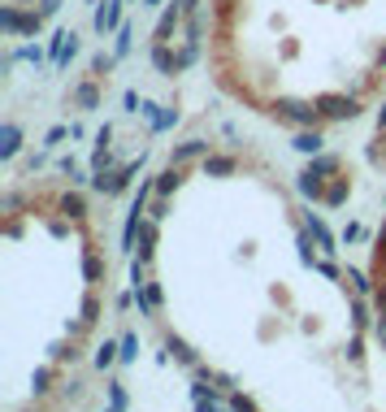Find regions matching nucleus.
Wrapping results in <instances>:
<instances>
[{
  "label": "nucleus",
  "instance_id": "f257e3e1",
  "mask_svg": "<svg viewBox=\"0 0 386 412\" xmlns=\"http://www.w3.org/2000/svg\"><path fill=\"white\" fill-rule=\"evenodd\" d=\"M304 13H313L317 22H356L365 13H382L386 22V0H213V18L221 27V48L226 57L235 53V48L252 35L261 31L269 35L282 53L291 48V39L300 35V22Z\"/></svg>",
  "mask_w": 386,
  "mask_h": 412
},
{
  "label": "nucleus",
  "instance_id": "f03ea898",
  "mask_svg": "<svg viewBox=\"0 0 386 412\" xmlns=\"http://www.w3.org/2000/svg\"><path fill=\"white\" fill-rule=\"evenodd\" d=\"M269 113L278 122H291V126H317L321 122V109L313 105V100H300V96H278L269 105Z\"/></svg>",
  "mask_w": 386,
  "mask_h": 412
},
{
  "label": "nucleus",
  "instance_id": "7ed1b4c3",
  "mask_svg": "<svg viewBox=\"0 0 386 412\" xmlns=\"http://www.w3.org/2000/svg\"><path fill=\"white\" fill-rule=\"evenodd\" d=\"M313 105L321 109V122H352L360 113V100L347 91H317Z\"/></svg>",
  "mask_w": 386,
  "mask_h": 412
},
{
  "label": "nucleus",
  "instance_id": "20e7f679",
  "mask_svg": "<svg viewBox=\"0 0 386 412\" xmlns=\"http://www.w3.org/2000/svg\"><path fill=\"white\" fill-rule=\"evenodd\" d=\"M139 165H143V152L135 161H126L122 169H105V174H91V187L100 191V195H117V191H126V183L139 174Z\"/></svg>",
  "mask_w": 386,
  "mask_h": 412
},
{
  "label": "nucleus",
  "instance_id": "39448f33",
  "mask_svg": "<svg viewBox=\"0 0 386 412\" xmlns=\"http://www.w3.org/2000/svg\"><path fill=\"white\" fill-rule=\"evenodd\" d=\"M308 235H313V239L321 243V252H326V256L334 252V235H330V226H326L321 217H313V213H308Z\"/></svg>",
  "mask_w": 386,
  "mask_h": 412
},
{
  "label": "nucleus",
  "instance_id": "423d86ee",
  "mask_svg": "<svg viewBox=\"0 0 386 412\" xmlns=\"http://www.w3.org/2000/svg\"><path fill=\"white\" fill-rule=\"evenodd\" d=\"M18 148H22V131L9 122L5 131H0V157H5V161H9V157H18Z\"/></svg>",
  "mask_w": 386,
  "mask_h": 412
},
{
  "label": "nucleus",
  "instance_id": "0eeeda50",
  "mask_svg": "<svg viewBox=\"0 0 386 412\" xmlns=\"http://www.w3.org/2000/svg\"><path fill=\"white\" fill-rule=\"evenodd\" d=\"M321 143H326V139H321L317 131H308V126L295 135V152H304V157H317V152H321Z\"/></svg>",
  "mask_w": 386,
  "mask_h": 412
},
{
  "label": "nucleus",
  "instance_id": "6e6552de",
  "mask_svg": "<svg viewBox=\"0 0 386 412\" xmlns=\"http://www.w3.org/2000/svg\"><path fill=\"white\" fill-rule=\"evenodd\" d=\"M135 243H139V261H148V256H152V247H157V226H152V221H143Z\"/></svg>",
  "mask_w": 386,
  "mask_h": 412
},
{
  "label": "nucleus",
  "instance_id": "1a4fd4ad",
  "mask_svg": "<svg viewBox=\"0 0 386 412\" xmlns=\"http://www.w3.org/2000/svg\"><path fill=\"white\" fill-rule=\"evenodd\" d=\"M295 187H300V195H308V200H317V195H326V187H321V178H313V174H300V178H295Z\"/></svg>",
  "mask_w": 386,
  "mask_h": 412
},
{
  "label": "nucleus",
  "instance_id": "9d476101",
  "mask_svg": "<svg viewBox=\"0 0 386 412\" xmlns=\"http://www.w3.org/2000/svg\"><path fill=\"white\" fill-rule=\"evenodd\" d=\"M61 213H70V217H83V213H87V200H83L79 191H65V195H61Z\"/></svg>",
  "mask_w": 386,
  "mask_h": 412
},
{
  "label": "nucleus",
  "instance_id": "9b49d317",
  "mask_svg": "<svg viewBox=\"0 0 386 412\" xmlns=\"http://www.w3.org/2000/svg\"><path fill=\"white\" fill-rule=\"evenodd\" d=\"M204 148H209V143H204V139H191V143H183V148H178V152H174V161H169V165H183V161H191V157H200V152H204Z\"/></svg>",
  "mask_w": 386,
  "mask_h": 412
},
{
  "label": "nucleus",
  "instance_id": "f8f14e48",
  "mask_svg": "<svg viewBox=\"0 0 386 412\" xmlns=\"http://www.w3.org/2000/svg\"><path fill=\"white\" fill-rule=\"evenodd\" d=\"M321 200L330 204V209H339V204H347V183H343V178H339V183H330Z\"/></svg>",
  "mask_w": 386,
  "mask_h": 412
},
{
  "label": "nucleus",
  "instance_id": "ddd939ff",
  "mask_svg": "<svg viewBox=\"0 0 386 412\" xmlns=\"http://www.w3.org/2000/svg\"><path fill=\"white\" fill-rule=\"evenodd\" d=\"M113 360H122V343H105V347H100L96 352V369H109Z\"/></svg>",
  "mask_w": 386,
  "mask_h": 412
},
{
  "label": "nucleus",
  "instance_id": "4468645a",
  "mask_svg": "<svg viewBox=\"0 0 386 412\" xmlns=\"http://www.w3.org/2000/svg\"><path fill=\"white\" fill-rule=\"evenodd\" d=\"M165 352H169L174 360H183V365H195V352H191L183 339H169V343H165Z\"/></svg>",
  "mask_w": 386,
  "mask_h": 412
},
{
  "label": "nucleus",
  "instance_id": "2eb2a0df",
  "mask_svg": "<svg viewBox=\"0 0 386 412\" xmlns=\"http://www.w3.org/2000/svg\"><path fill=\"white\" fill-rule=\"evenodd\" d=\"M334 169H339V161H334V157H313V165H308L304 174H313V178H326V174H334Z\"/></svg>",
  "mask_w": 386,
  "mask_h": 412
},
{
  "label": "nucleus",
  "instance_id": "dca6fc26",
  "mask_svg": "<svg viewBox=\"0 0 386 412\" xmlns=\"http://www.w3.org/2000/svg\"><path fill=\"white\" fill-rule=\"evenodd\" d=\"M74 100H79V105H83V109H96V105H100V91H96L91 83H83L79 91H74Z\"/></svg>",
  "mask_w": 386,
  "mask_h": 412
},
{
  "label": "nucleus",
  "instance_id": "f3484780",
  "mask_svg": "<svg viewBox=\"0 0 386 412\" xmlns=\"http://www.w3.org/2000/svg\"><path fill=\"white\" fill-rule=\"evenodd\" d=\"M235 169V157H209L204 161V174H230Z\"/></svg>",
  "mask_w": 386,
  "mask_h": 412
},
{
  "label": "nucleus",
  "instance_id": "a211bd4d",
  "mask_svg": "<svg viewBox=\"0 0 386 412\" xmlns=\"http://www.w3.org/2000/svg\"><path fill=\"white\" fill-rule=\"evenodd\" d=\"M174 187H178V169H174V165H169V169H165V174H157V195H169V191H174Z\"/></svg>",
  "mask_w": 386,
  "mask_h": 412
},
{
  "label": "nucleus",
  "instance_id": "6ab92c4d",
  "mask_svg": "<svg viewBox=\"0 0 386 412\" xmlns=\"http://www.w3.org/2000/svg\"><path fill=\"white\" fill-rule=\"evenodd\" d=\"M347 282L356 287V295H369V291H373V282H369L365 273H360V269H347Z\"/></svg>",
  "mask_w": 386,
  "mask_h": 412
},
{
  "label": "nucleus",
  "instance_id": "aec40b11",
  "mask_svg": "<svg viewBox=\"0 0 386 412\" xmlns=\"http://www.w3.org/2000/svg\"><path fill=\"white\" fill-rule=\"evenodd\" d=\"M230 412H256V404H252L243 391H235V395H230Z\"/></svg>",
  "mask_w": 386,
  "mask_h": 412
},
{
  "label": "nucleus",
  "instance_id": "412c9836",
  "mask_svg": "<svg viewBox=\"0 0 386 412\" xmlns=\"http://www.w3.org/2000/svg\"><path fill=\"white\" fill-rule=\"evenodd\" d=\"M83 273H87V278L96 282L100 273H105V261H100V256H87V261H83Z\"/></svg>",
  "mask_w": 386,
  "mask_h": 412
},
{
  "label": "nucleus",
  "instance_id": "4be33fe9",
  "mask_svg": "<svg viewBox=\"0 0 386 412\" xmlns=\"http://www.w3.org/2000/svg\"><path fill=\"white\" fill-rule=\"evenodd\" d=\"M96 317H100V300H96V295H87V300H83V326H87V321H96Z\"/></svg>",
  "mask_w": 386,
  "mask_h": 412
},
{
  "label": "nucleus",
  "instance_id": "5701e85b",
  "mask_svg": "<svg viewBox=\"0 0 386 412\" xmlns=\"http://www.w3.org/2000/svg\"><path fill=\"white\" fill-rule=\"evenodd\" d=\"M352 326H356V330H365V326H369V313H365V304H360V300L352 304Z\"/></svg>",
  "mask_w": 386,
  "mask_h": 412
},
{
  "label": "nucleus",
  "instance_id": "b1692460",
  "mask_svg": "<svg viewBox=\"0 0 386 412\" xmlns=\"http://www.w3.org/2000/svg\"><path fill=\"white\" fill-rule=\"evenodd\" d=\"M135 347H139L135 334H122V360H135Z\"/></svg>",
  "mask_w": 386,
  "mask_h": 412
},
{
  "label": "nucleus",
  "instance_id": "393cba45",
  "mask_svg": "<svg viewBox=\"0 0 386 412\" xmlns=\"http://www.w3.org/2000/svg\"><path fill=\"white\" fill-rule=\"evenodd\" d=\"M143 291H148V300H152V304H157V308L165 304V291L157 287V282H143Z\"/></svg>",
  "mask_w": 386,
  "mask_h": 412
},
{
  "label": "nucleus",
  "instance_id": "a878e982",
  "mask_svg": "<svg viewBox=\"0 0 386 412\" xmlns=\"http://www.w3.org/2000/svg\"><path fill=\"white\" fill-rule=\"evenodd\" d=\"M195 412H226V408H221V404H213V399H204V395H200V399H195Z\"/></svg>",
  "mask_w": 386,
  "mask_h": 412
},
{
  "label": "nucleus",
  "instance_id": "bb28decb",
  "mask_svg": "<svg viewBox=\"0 0 386 412\" xmlns=\"http://www.w3.org/2000/svg\"><path fill=\"white\" fill-rule=\"evenodd\" d=\"M61 139H65V126H53V131H48V143H44V148H57Z\"/></svg>",
  "mask_w": 386,
  "mask_h": 412
},
{
  "label": "nucleus",
  "instance_id": "cd10ccee",
  "mask_svg": "<svg viewBox=\"0 0 386 412\" xmlns=\"http://www.w3.org/2000/svg\"><path fill=\"white\" fill-rule=\"evenodd\" d=\"M373 308H378V317H386V287L373 291Z\"/></svg>",
  "mask_w": 386,
  "mask_h": 412
},
{
  "label": "nucleus",
  "instance_id": "c85d7f7f",
  "mask_svg": "<svg viewBox=\"0 0 386 412\" xmlns=\"http://www.w3.org/2000/svg\"><path fill=\"white\" fill-rule=\"evenodd\" d=\"M109 395H113V408L122 412V408H126V395H122V386H109Z\"/></svg>",
  "mask_w": 386,
  "mask_h": 412
},
{
  "label": "nucleus",
  "instance_id": "c756f323",
  "mask_svg": "<svg viewBox=\"0 0 386 412\" xmlns=\"http://www.w3.org/2000/svg\"><path fill=\"white\" fill-rule=\"evenodd\" d=\"M373 330H378V339H382V347H386V317H378V326H373Z\"/></svg>",
  "mask_w": 386,
  "mask_h": 412
},
{
  "label": "nucleus",
  "instance_id": "7c9ffc66",
  "mask_svg": "<svg viewBox=\"0 0 386 412\" xmlns=\"http://www.w3.org/2000/svg\"><path fill=\"white\" fill-rule=\"evenodd\" d=\"M378 131H386V105H382V113H378Z\"/></svg>",
  "mask_w": 386,
  "mask_h": 412
},
{
  "label": "nucleus",
  "instance_id": "2f4dec72",
  "mask_svg": "<svg viewBox=\"0 0 386 412\" xmlns=\"http://www.w3.org/2000/svg\"><path fill=\"white\" fill-rule=\"evenodd\" d=\"M382 252H386V226H382Z\"/></svg>",
  "mask_w": 386,
  "mask_h": 412
},
{
  "label": "nucleus",
  "instance_id": "473e14b6",
  "mask_svg": "<svg viewBox=\"0 0 386 412\" xmlns=\"http://www.w3.org/2000/svg\"><path fill=\"white\" fill-rule=\"evenodd\" d=\"M109 412H117V408H109Z\"/></svg>",
  "mask_w": 386,
  "mask_h": 412
}]
</instances>
